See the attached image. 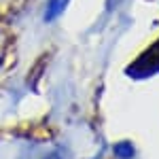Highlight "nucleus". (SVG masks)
Wrapping results in <instances>:
<instances>
[{"instance_id": "obj_1", "label": "nucleus", "mask_w": 159, "mask_h": 159, "mask_svg": "<svg viewBox=\"0 0 159 159\" xmlns=\"http://www.w3.org/2000/svg\"><path fill=\"white\" fill-rule=\"evenodd\" d=\"M47 159H60V155H49Z\"/></svg>"}]
</instances>
